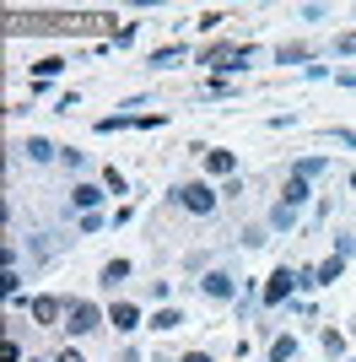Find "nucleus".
Wrapping results in <instances>:
<instances>
[{
  "instance_id": "f257e3e1",
  "label": "nucleus",
  "mask_w": 356,
  "mask_h": 362,
  "mask_svg": "<svg viewBox=\"0 0 356 362\" xmlns=\"http://www.w3.org/2000/svg\"><path fill=\"white\" fill-rule=\"evenodd\" d=\"M65 325H71V335H92L103 325V308H97V303H71V308H65Z\"/></svg>"
},
{
  "instance_id": "f03ea898",
  "label": "nucleus",
  "mask_w": 356,
  "mask_h": 362,
  "mask_svg": "<svg viewBox=\"0 0 356 362\" xmlns=\"http://www.w3.org/2000/svg\"><path fill=\"white\" fill-rule=\"evenodd\" d=\"M254 60V49H210V54H200V65H210V71H243V65Z\"/></svg>"
},
{
  "instance_id": "7ed1b4c3",
  "label": "nucleus",
  "mask_w": 356,
  "mask_h": 362,
  "mask_svg": "<svg viewBox=\"0 0 356 362\" xmlns=\"http://www.w3.org/2000/svg\"><path fill=\"white\" fill-rule=\"evenodd\" d=\"M178 206H184V211L210 216V211H216V195H210L206 184H184V189H178Z\"/></svg>"
},
{
  "instance_id": "20e7f679",
  "label": "nucleus",
  "mask_w": 356,
  "mask_h": 362,
  "mask_svg": "<svg viewBox=\"0 0 356 362\" xmlns=\"http://www.w3.org/2000/svg\"><path fill=\"white\" fill-rule=\"evenodd\" d=\"M292 287H302V276L281 265V271L270 276V287H265V303H281V298H292Z\"/></svg>"
},
{
  "instance_id": "39448f33",
  "label": "nucleus",
  "mask_w": 356,
  "mask_h": 362,
  "mask_svg": "<svg viewBox=\"0 0 356 362\" xmlns=\"http://www.w3.org/2000/svg\"><path fill=\"white\" fill-rule=\"evenodd\" d=\"M32 319L49 330V325H59V319H65V303H59V298H32Z\"/></svg>"
},
{
  "instance_id": "423d86ee",
  "label": "nucleus",
  "mask_w": 356,
  "mask_h": 362,
  "mask_svg": "<svg viewBox=\"0 0 356 362\" xmlns=\"http://www.w3.org/2000/svg\"><path fill=\"white\" fill-rule=\"evenodd\" d=\"M206 292H210V298H232V276H227V271H210L206 276Z\"/></svg>"
},
{
  "instance_id": "0eeeda50",
  "label": "nucleus",
  "mask_w": 356,
  "mask_h": 362,
  "mask_svg": "<svg viewBox=\"0 0 356 362\" xmlns=\"http://www.w3.org/2000/svg\"><path fill=\"white\" fill-rule=\"evenodd\" d=\"M206 168H210V173H232L237 157H232V151H206Z\"/></svg>"
},
{
  "instance_id": "6e6552de",
  "label": "nucleus",
  "mask_w": 356,
  "mask_h": 362,
  "mask_svg": "<svg viewBox=\"0 0 356 362\" xmlns=\"http://www.w3.org/2000/svg\"><path fill=\"white\" fill-rule=\"evenodd\" d=\"M135 303H114V330H135Z\"/></svg>"
},
{
  "instance_id": "1a4fd4ad",
  "label": "nucleus",
  "mask_w": 356,
  "mask_h": 362,
  "mask_svg": "<svg viewBox=\"0 0 356 362\" xmlns=\"http://www.w3.org/2000/svg\"><path fill=\"white\" fill-rule=\"evenodd\" d=\"M292 357H297V341H292V335H281V341L270 346V362H292Z\"/></svg>"
},
{
  "instance_id": "9d476101",
  "label": "nucleus",
  "mask_w": 356,
  "mask_h": 362,
  "mask_svg": "<svg viewBox=\"0 0 356 362\" xmlns=\"http://www.w3.org/2000/svg\"><path fill=\"white\" fill-rule=\"evenodd\" d=\"M97 200H103V189H92V184H81V189H76V206H81L87 216H92V206H97Z\"/></svg>"
},
{
  "instance_id": "9b49d317",
  "label": "nucleus",
  "mask_w": 356,
  "mask_h": 362,
  "mask_svg": "<svg viewBox=\"0 0 356 362\" xmlns=\"http://www.w3.org/2000/svg\"><path fill=\"white\" fill-rule=\"evenodd\" d=\"M302 200H308V179H292V184H286V206H292V211H297Z\"/></svg>"
},
{
  "instance_id": "f8f14e48",
  "label": "nucleus",
  "mask_w": 356,
  "mask_h": 362,
  "mask_svg": "<svg viewBox=\"0 0 356 362\" xmlns=\"http://www.w3.org/2000/svg\"><path fill=\"white\" fill-rule=\"evenodd\" d=\"M28 157H32V163H49V157H54V146H49L44 136H32V141H28Z\"/></svg>"
},
{
  "instance_id": "ddd939ff",
  "label": "nucleus",
  "mask_w": 356,
  "mask_h": 362,
  "mask_svg": "<svg viewBox=\"0 0 356 362\" xmlns=\"http://www.w3.org/2000/svg\"><path fill=\"white\" fill-rule=\"evenodd\" d=\"M124 276H130V259H108V271H103L108 287H114V281H124Z\"/></svg>"
},
{
  "instance_id": "4468645a",
  "label": "nucleus",
  "mask_w": 356,
  "mask_h": 362,
  "mask_svg": "<svg viewBox=\"0 0 356 362\" xmlns=\"http://www.w3.org/2000/svg\"><path fill=\"white\" fill-rule=\"evenodd\" d=\"M313 173H324V157H302L297 163V179H313Z\"/></svg>"
},
{
  "instance_id": "2eb2a0df",
  "label": "nucleus",
  "mask_w": 356,
  "mask_h": 362,
  "mask_svg": "<svg viewBox=\"0 0 356 362\" xmlns=\"http://www.w3.org/2000/svg\"><path fill=\"white\" fill-rule=\"evenodd\" d=\"M151 325H157V330H178V325H184V319H178V308H162V314L151 319Z\"/></svg>"
},
{
  "instance_id": "dca6fc26",
  "label": "nucleus",
  "mask_w": 356,
  "mask_h": 362,
  "mask_svg": "<svg viewBox=\"0 0 356 362\" xmlns=\"http://www.w3.org/2000/svg\"><path fill=\"white\" fill-rule=\"evenodd\" d=\"M335 276H340V259H324V265H319V287H329Z\"/></svg>"
},
{
  "instance_id": "f3484780",
  "label": "nucleus",
  "mask_w": 356,
  "mask_h": 362,
  "mask_svg": "<svg viewBox=\"0 0 356 362\" xmlns=\"http://www.w3.org/2000/svg\"><path fill=\"white\" fill-rule=\"evenodd\" d=\"M292 216H297V211H292V206H286V200H281V206L270 211V222H275V227H292Z\"/></svg>"
},
{
  "instance_id": "a211bd4d",
  "label": "nucleus",
  "mask_w": 356,
  "mask_h": 362,
  "mask_svg": "<svg viewBox=\"0 0 356 362\" xmlns=\"http://www.w3.org/2000/svg\"><path fill=\"white\" fill-rule=\"evenodd\" d=\"M297 60H308V49H302V44H292V49H281V65H297Z\"/></svg>"
},
{
  "instance_id": "6ab92c4d",
  "label": "nucleus",
  "mask_w": 356,
  "mask_h": 362,
  "mask_svg": "<svg viewBox=\"0 0 356 362\" xmlns=\"http://www.w3.org/2000/svg\"><path fill=\"white\" fill-rule=\"evenodd\" d=\"M329 141H340V146H356V130H329Z\"/></svg>"
},
{
  "instance_id": "aec40b11",
  "label": "nucleus",
  "mask_w": 356,
  "mask_h": 362,
  "mask_svg": "<svg viewBox=\"0 0 356 362\" xmlns=\"http://www.w3.org/2000/svg\"><path fill=\"white\" fill-rule=\"evenodd\" d=\"M335 49H340V54H356V33H345V38H340Z\"/></svg>"
},
{
  "instance_id": "412c9836",
  "label": "nucleus",
  "mask_w": 356,
  "mask_h": 362,
  "mask_svg": "<svg viewBox=\"0 0 356 362\" xmlns=\"http://www.w3.org/2000/svg\"><path fill=\"white\" fill-rule=\"evenodd\" d=\"M184 362H210V357H206V351H189V357H184Z\"/></svg>"
},
{
  "instance_id": "4be33fe9",
  "label": "nucleus",
  "mask_w": 356,
  "mask_h": 362,
  "mask_svg": "<svg viewBox=\"0 0 356 362\" xmlns=\"http://www.w3.org/2000/svg\"><path fill=\"white\" fill-rule=\"evenodd\" d=\"M59 362H81V357H76V351H65V357H59Z\"/></svg>"
},
{
  "instance_id": "5701e85b",
  "label": "nucleus",
  "mask_w": 356,
  "mask_h": 362,
  "mask_svg": "<svg viewBox=\"0 0 356 362\" xmlns=\"http://www.w3.org/2000/svg\"><path fill=\"white\" fill-rule=\"evenodd\" d=\"M351 189H356V173H351Z\"/></svg>"
}]
</instances>
